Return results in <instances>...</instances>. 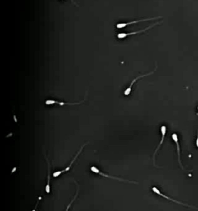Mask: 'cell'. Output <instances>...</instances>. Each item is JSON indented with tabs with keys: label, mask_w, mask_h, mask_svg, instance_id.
Here are the masks:
<instances>
[{
	"label": "cell",
	"mask_w": 198,
	"mask_h": 211,
	"mask_svg": "<svg viewBox=\"0 0 198 211\" xmlns=\"http://www.w3.org/2000/svg\"><path fill=\"white\" fill-rule=\"evenodd\" d=\"M196 145H197V146L198 148V131H197V140H196Z\"/></svg>",
	"instance_id": "cell-13"
},
{
	"label": "cell",
	"mask_w": 198,
	"mask_h": 211,
	"mask_svg": "<svg viewBox=\"0 0 198 211\" xmlns=\"http://www.w3.org/2000/svg\"><path fill=\"white\" fill-rule=\"evenodd\" d=\"M152 190H153V193H156V194L159 195V196H163V198H166V199L172 201V202L176 203V204H180V205L185 206V207H191V206L187 205V204H183V203L180 202V201L175 200H173V199H171V198H170V197H169V196H166V195L163 194V193H161L160 191H159V189L157 188V187H156V186H153V188H152Z\"/></svg>",
	"instance_id": "cell-5"
},
{
	"label": "cell",
	"mask_w": 198,
	"mask_h": 211,
	"mask_svg": "<svg viewBox=\"0 0 198 211\" xmlns=\"http://www.w3.org/2000/svg\"><path fill=\"white\" fill-rule=\"evenodd\" d=\"M85 145H86V144H85V145H82L81 148V149L78 151V152H77V154H76V155H75V156H74V158H73L72 161L71 162V163H70L69 166H68L67 167H66L64 169H62V170H59V171H56V172H53V177H60V176H61V174L64 173V172H68V171H69L70 169H71V166H72V165H73V163H74V162L76 161V159H77V157H78V155H80L81 153V152H82V151H83L84 147L85 146Z\"/></svg>",
	"instance_id": "cell-1"
},
{
	"label": "cell",
	"mask_w": 198,
	"mask_h": 211,
	"mask_svg": "<svg viewBox=\"0 0 198 211\" xmlns=\"http://www.w3.org/2000/svg\"><path fill=\"white\" fill-rule=\"evenodd\" d=\"M197 109H198V107H197Z\"/></svg>",
	"instance_id": "cell-15"
},
{
	"label": "cell",
	"mask_w": 198,
	"mask_h": 211,
	"mask_svg": "<svg viewBox=\"0 0 198 211\" xmlns=\"http://www.w3.org/2000/svg\"><path fill=\"white\" fill-rule=\"evenodd\" d=\"M42 199V197L41 196H39V199H38V200H37V203H36V207H35V208L33 209V210L32 211H36V208H37V206H38V204H39V200Z\"/></svg>",
	"instance_id": "cell-12"
},
{
	"label": "cell",
	"mask_w": 198,
	"mask_h": 211,
	"mask_svg": "<svg viewBox=\"0 0 198 211\" xmlns=\"http://www.w3.org/2000/svg\"><path fill=\"white\" fill-rule=\"evenodd\" d=\"M84 101H85V100H84V101H80V102H77V103H68V102H61V101H56V100L50 99V100H47V101H45V104H47V105H52V104H59V105H61V106H64V105H77V104H82V103H83Z\"/></svg>",
	"instance_id": "cell-7"
},
{
	"label": "cell",
	"mask_w": 198,
	"mask_h": 211,
	"mask_svg": "<svg viewBox=\"0 0 198 211\" xmlns=\"http://www.w3.org/2000/svg\"><path fill=\"white\" fill-rule=\"evenodd\" d=\"M91 171L92 172H94V173H96V174H99L100 176H102V177H107V178H110V179H113V180H119V181H124V182H130V183H134V184H138V182H132V181H129V180H124V179H121V178H118V177H112V176H108L107 175V174H104V172H101V170H100L99 169H98L96 166H93L91 167Z\"/></svg>",
	"instance_id": "cell-2"
},
{
	"label": "cell",
	"mask_w": 198,
	"mask_h": 211,
	"mask_svg": "<svg viewBox=\"0 0 198 211\" xmlns=\"http://www.w3.org/2000/svg\"><path fill=\"white\" fill-rule=\"evenodd\" d=\"M166 127L165 125H163V126H161V128H160V131H161V134H162V138H161V141L160 142H159V145L157 146V148L156 149V150H155L154 153H153V163H154V165L156 166V164H155V157H156V153H157L158 150L159 149V148H160V146L162 145L163 142L164 141V139H165V135H166Z\"/></svg>",
	"instance_id": "cell-8"
},
{
	"label": "cell",
	"mask_w": 198,
	"mask_h": 211,
	"mask_svg": "<svg viewBox=\"0 0 198 211\" xmlns=\"http://www.w3.org/2000/svg\"><path fill=\"white\" fill-rule=\"evenodd\" d=\"M47 163H48V178H47V185H46V187H45V191L46 193H47V194H49V193H50V163H49L48 159L47 158Z\"/></svg>",
	"instance_id": "cell-10"
},
{
	"label": "cell",
	"mask_w": 198,
	"mask_h": 211,
	"mask_svg": "<svg viewBox=\"0 0 198 211\" xmlns=\"http://www.w3.org/2000/svg\"><path fill=\"white\" fill-rule=\"evenodd\" d=\"M172 139L175 142L176 145H177V154H178V161H179V164H180V167H181L182 169H183V166H182L181 163V160H180V144H179V140H178V136L176 133H173L172 135Z\"/></svg>",
	"instance_id": "cell-9"
},
{
	"label": "cell",
	"mask_w": 198,
	"mask_h": 211,
	"mask_svg": "<svg viewBox=\"0 0 198 211\" xmlns=\"http://www.w3.org/2000/svg\"><path fill=\"white\" fill-rule=\"evenodd\" d=\"M72 2H74V5H76V6H77V4H76V3H75V2H74V0H72Z\"/></svg>",
	"instance_id": "cell-14"
},
{
	"label": "cell",
	"mask_w": 198,
	"mask_h": 211,
	"mask_svg": "<svg viewBox=\"0 0 198 211\" xmlns=\"http://www.w3.org/2000/svg\"><path fill=\"white\" fill-rule=\"evenodd\" d=\"M76 184H77V193H76V194H75V196H74V197L73 198V200H72L71 201V203L69 204V205L67 206V209H66V211H68L69 210V209H70V207H71V204H73V202H74V200H76V198H77V194H78V192H79V186H78V184L76 182Z\"/></svg>",
	"instance_id": "cell-11"
},
{
	"label": "cell",
	"mask_w": 198,
	"mask_h": 211,
	"mask_svg": "<svg viewBox=\"0 0 198 211\" xmlns=\"http://www.w3.org/2000/svg\"><path fill=\"white\" fill-rule=\"evenodd\" d=\"M156 69H157V66H156V68H155V70L154 71H153V72H151V73H149V74H142V75H140V76H139V77H137L136 78H135L134 80H132V82H131V84H130V85L129 86V88H127L126 90L124 91V94L126 95V96H129V94H130V93H131V91H132V86L134 85V84L136 83V81H137L139 79H140V78H142V77H146V76H149V75H151V74H153V73L155 72V71H156Z\"/></svg>",
	"instance_id": "cell-3"
},
{
	"label": "cell",
	"mask_w": 198,
	"mask_h": 211,
	"mask_svg": "<svg viewBox=\"0 0 198 211\" xmlns=\"http://www.w3.org/2000/svg\"><path fill=\"white\" fill-rule=\"evenodd\" d=\"M159 23H153V25H151V26H150L149 27H147L146 29L145 30H139V31H136V32H132V33H118V39H123V38H126V36H132V35H135V34H138V33H144V32H145L146 30L151 29V28H153V26H156V25H158Z\"/></svg>",
	"instance_id": "cell-4"
},
{
	"label": "cell",
	"mask_w": 198,
	"mask_h": 211,
	"mask_svg": "<svg viewBox=\"0 0 198 211\" xmlns=\"http://www.w3.org/2000/svg\"><path fill=\"white\" fill-rule=\"evenodd\" d=\"M161 18V16H158V17H153V18H149V19H144V20H135V21L132 22H129V23H118L116 25V27L118 29H122V28L126 27L127 26H129V25L134 24V23H139V22H145V21H150V20H156V19H159Z\"/></svg>",
	"instance_id": "cell-6"
}]
</instances>
